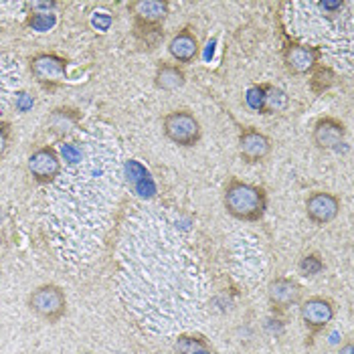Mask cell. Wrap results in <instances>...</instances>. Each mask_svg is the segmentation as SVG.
Returning a JSON list of instances; mask_svg holds the SVG:
<instances>
[{
    "label": "cell",
    "mask_w": 354,
    "mask_h": 354,
    "mask_svg": "<svg viewBox=\"0 0 354 354\" xmlns=\"http://www.w3.org/2000/svg\"><path fill=\"white\" fill-rule=\"evenodd\" d=\"M223 207L233 218L259 221L268 211V194L257 185L233 178L223 192Z\"/></svg>",
    "instance_id": "cell-1"
},
{
    "label": "cell",
    "mask_w": 354,
    "mask_h": 354,
    "mask_svg": "<svg viewBox=\"0 0 354 354\" xmlns=\"http://www.w3.org/2000/svg\"><path fill=\"white\" fill-rule=\"evenodd\" d=\"M162 132L172 144L180 148H192L203 136L198 118L189 109H174L162 118Z\"/></svg>",
    "instance_id": "cell-2"
},
{
    "label": "cell",
    "mask_w": 354,
    "mask_h": 354,
    "mask_svg": "<svg viewBox=\"0 0 354 354\" xmlns=\"http://www.w3.org/2000/svg\"><path fill=\"white\" fill-rule=\"evenodd\" d=\"M28 306H30V310L37 316H41V318H45L49 322H55V320H59L65 314L67 300H65V294H63V290L59 286L49 283V286L37 288L30 294Z\"/></svg>",
    "instance_id": "cell-3"
},
{
    "label": "cell",
    "mask_w": 354,
    "mask_h": 354,
    "mask_svg": "<svg viewBox=\"0 0 354 354\" xmlns=\"http://www.w3.org/2000/svg\"><path fill=\"white\" fill-rule=\"evenodd\" d=\"M30 73L41 85H61L67 80V61L55 53L35 55L30 59Z\"/></svg>",
    "instance_id": "cell-4"
},
{
    "label": "cell",
    "mask_w": 354,
    "mask_h": 354,
    "mask_svg": "<svg viewBox=\"0 0 354 354\" xmlns=\"http://www.w3.org/2000/svg\"><path fill=\"white\" fill-rule=\"evenodd\" d=\"M28 174L41 183V185H49L53 183L55 178L61 174V158L59 154L55 152L53 148L45 146V148H39L35 150L27 160Z\"/></svg>",
    "instance_id": "cell-5"
},
{
    "label": "cell",
    "mask_w": 354,
    "mask_h": 354,
    "mask_svg": "<svg viewBox=\"0 0 354 354\" xmlns=\"http://www.w3.org/2000/svg\"><path fill=\"white\" fill-rule=\"evenodd\" d=\"M340 213V198L332 192L316 191L306 198V215L314 225H330Z\"/></svg>",
    "instance_id": "cell-6"
},
{
    "label": "cell",
    "mask_w": 354,
    "mask_h": 354,
    "mask_svg": "<svg viewBox=\"0 0 354 354\" xmlns=\"http://www.w3.org/2000/svg\"><path fill=\"white\" fill-rule=\"evenodd\" d=\"M239 156L249 164L263 162L270 154H272L273 142L272 138L255 128H245L241 134H239Z\"/></svg>",
    "instance_id": "cell-7"
},
{
    "label": "cell",
    "mask_w": 354,
    "mask_h": 354,
    "mask_svg": "<svg viewBox=\"0 0 354 354\" xmlns=\"http://www.w3.org/2000/svg\"><path fill=\"white\" fill-rule=\"evenodd\" d=\"M346 126L336 118H320L312 128V142L318 150H338L344 144Z\"/></svg>",
    "instance_id": "cell-8"
},
{
    "label": "cell",
    "mask_w": 354,
    "mask_h": 354,
    "mask_svg": "<svg viewBox=\"0 0 354 354\" xmlns=\"http://www.w3.org/2000/svg\"><path fill=\"white\" fill-rule=\"evenodd\" d=\"M320 61V49L310 47V45H301V43H292L286 47L283 51V63L286 69L294 75H306L312 73L314 67Z\"/></svg>",
    "instance_id": "cell-9"
},
{
    "label": "cell",
    "mask_w": 354,
    "mask_h": 354,
    "mask_svg": "<svg viewBox=\"0 0 354 354\" xmlns=\"http://www.w3.org/2000/svg\"><path fill=\"white\" fill-rule=\"evenodd\" d=\"M130 10L140 27H158L168 17L170 4L166 0H136L130 4Z\"/></svg>",
    "instance_id": "cell-10"
},
{
    "label": "cell",
    "mask_w": 354,
    "mask_h": 354,
    "mask_svg": "<svg viewBox=\"0 0 354 354\" xmlns=\"http://www.w3.org/2000/svg\"><path fill=\"white\" fill-rule=\"evenodd\" d=\"M301 320L310 330H322L326 328L334 318V308L324 298H310L301 304Z\"/></svg>",
    "instance_id": "cell-11"
},
{
    "label": "cell",
    "mask_w": 354,
    "mask_h": 354,
    "mask_svg": "<svg viewBox=\"0 0 354 354\" xmlns=\"http://www.w3.org/2000/svg\"><path fill=\"white\" fill-rule=\"evenodd\" d=\"M300 286L290 279V277H277L270 283V290H268V296L275 308L279 310H286L294 304L300 301Z\"/></svg>",
    "instance_id": "cell-12"
},
{
    "label": "cell",
    "mask_w": 354,
    "mask_h": 354,
    "mask_svg": "<svg viewBox=\"0 0 354 354\" xmlns=\"http://www.w3.org/2000/svg\"><path fill=\"white\" fill-rule=\"evenodd\" d=\"M168 53L176 63H191L198 55V39L189 28L178 30L168 43Z\"/></svg>",
    "instance_id": "cell-13"
},
{
    "label": "cell",
    "mask_w": 354,
    "mask_h": 354,
    "mask_svg": "<svg viewBox=\"0 0 354 354\" xmlns=\"http://www.w3.org/2000/svg\"><path fill=\"white\" fill-rule=\"evenodd\" d=\"M187 83V73L180 65H172V63H162L156 69L154 75V85L162 91H176L180 87H185Z\"/></svg>",
    "instance_id": "cell-14"
},
{
    "label": "cell",
    "mask_w": 354,
    "mask_h": 354,
    "mask_svg": "<svg viewBox=\"0 0 354 354\" xmlns=\"http://www.w3.org/2000/svg\"><path fill=\"white\" fill-rule=\"evenodd\" d=\"M290 106V97L283 89L266 85V97H263V113H277L286 111Z\"/></svg>",
    "instance_id": "cell-15"
},
{
    "label": "cell",
    "mask_w": 354,
    "mask_h": 354,
    "mask_svg": "<svg viewBox=\"0 0 354 354\" xmlns=\"http://www.w3.org/2000/svg\"><path fill=\"white\" fill-rule=\"evenodd\" d=\"M205 348H207V344L201 338L183 336L176 342V354H201Z\"/></svg>",
    "instance_id": "cell-16"
},
{
    "label": "cell",
    "mask_w": 354,
    "mask_h": 354,
    "mask_svg": "<svg viewBox=\"0 0 354 354\" xmlns=\"http://www.w3.org/2000/svg\"><path fill=\"white\" fill-rule=\"evenodd\" d=\"M298 268H300L301 275L312 277V275H316V273H320L322 270H324V261H322L316 253H310V255L301 257V261Z\"/></svg>",
    "instance_id": "cell-17"
},
{
    "label": "cell",
    "mask_w": 354,
    "mask_h": 354,
    "mask_svg": "<svg viewBox=\"0 0 354 354\" xmlns=\"http://www.w3.org/2000/svg\"><path fill=\"white\" fill-rule=\"evenodd\" d=\"M263 97H266V85L263 87H251L247 93V104L263 113Z\"/></svg>",
    "instance_id": "cell-18"
},
{
    "label": "cell",
    "mask_w": 354,
    "mask_h": 354,
    "mask_svg": "<svg viewBox=\"0 0 354 354\" xmlns=\"http://www.w3.org/2000/svg\"><path fill=\"white\" fill-rule=\"evenodd\" d=\"M10 136H12L10 124H6V122H0V160H2V158H4V154L8 152V146H10Z\"/></svg>",
    "instance_id": "cell-19"
},
{
    "label": "cell",
    "mask_w": 354,
    "mask_h": 354,
    "mask_svg": "<svg viewBox=\"0 0 354 354\" xmlns=\"http://www.w3.org/2000/svg\"><path fill=\"white\" fill-rule=\"evenodd\" d=\"M318 6L322 10H328V12H336V10H340L344 6V2H340V0H322V2H318Z\"/></svg>",
    "instance_id": "cell-20"
},
{
    "label": "cell",
    "mask_w": 354,
    "mask_h": 354,
    "mask_svg": "<svg viewBox=\"0 0 354 354\" xmlns=\"http://www.w3.org/2000/svg\"><path fill=\"white\" fill-rule=\"evenodd\" d=\"M63 156H65V160H69V162H77L80 160V154H77V150L73 148V146H63Z\"/></svg>",
    "instance_id": "cell-21"
},
{
    "label": "cell",
    "mask_w": 354,
    "mask_h": 354,
    "mask_svg": "<svg viewBox=\"0 0 354 354\" xmlns=\"http://www.w3.org/2000/svg\"><path fill=\"white\" fill-rule=\"evenodd\" d=\"M340 354H354L353 342H346V344L342 346V351H340Z\"/></svg>",
    "instance_id": "cell-22"
}]
</instances>
